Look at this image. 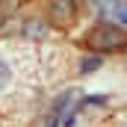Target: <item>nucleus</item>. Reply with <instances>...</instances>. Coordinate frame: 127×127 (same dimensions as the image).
Here are the masks:
<instances>
[{
  "label": "nucleus",
  "instance_id": "obj_5",
  "mask_svg": "<svg viewBox=\"0 0 127 127\" xmlns=\"http://www.w3.org/2000/svg\"><path fill=\"white\" fill-rule=\"evenodd\" d=\"M6 80H9V68H6V65L0 62V86H3V83H6Z\"/></svg>",
  "mask_w": 127,
  "mask_h": 127
},
{
  "label": "nucleus",
  "instance_id": "obj_1",
  "mask_svg": "<svg viewBox=\"0 0 127 127\" xmlns=\"http://www.w3.org/2000/svg\"><path fill=\"white\" fill-rule=\"evenodd\" d=\"M86 44L92 50H118V47H127V32L109 24H100L95 32H89Z\"/></svg>",
  "mask_w": 127,
  "mask_h": 127
},
{
  "label": "nucleus",
  "instance_id": "obj_4",
  "mask_svg": "<svg viewBox=\"0 0 127 127\" xmlns=\"http://www.w3.org/2000/svg\"><path fill=\"white\" fill-rule=\"evenodd\" d=\"M97 65L100 62H97L95 56H89V59H83V71H92V68H97Z\"/></svg>",
  "mask_w": 127,
  "mask_h": 127
},
{
  "label": "nucleus",
  "instance_id": "obj_6",
  "mask_svg": "<svg viewBox=\"0 0 127 127\" xmlns=\"http://www.w3.org/2000/svg\"><path fill=\"white\" fill-rule=\"evenodd\" d=\"M3 3H6V9H15L18 6V0H3Z\"/></svg>",
  "mask_w": 127,
  "mask_h": 127
},
{
  "label": "nucleus",
  "instance_id": "obj_3",
  "mask_svg": "<svg viewBox=\"0 0 127 127\" xmlns=\"http://www.w3.org/2000/svg\"><path fill=\"white\" fill-rule=\"evenodd\" d=\"M112 12H115V18H118L121 24H127V3H121V0H118V3L112 6Z\"/></svg>",
  "mask_w": 127,
  "mask_h": 127
},
{
  "label": "nucleus",
  "instance_id": "obj_2",
  "mask_svg": "<svg viewBox=\"0 0 127 127\" xmlns=\"http://www.w3.org/2000/svg\"><path fill=\"white\" fill-rule=\"evenodd\" d=\"M50 18H53L56 24L71 21V18H74V3H71V0H53V3H50Z\"/></svg>",
  "mask_w": 127,
  "mask_h": 127
}]
</instances>
